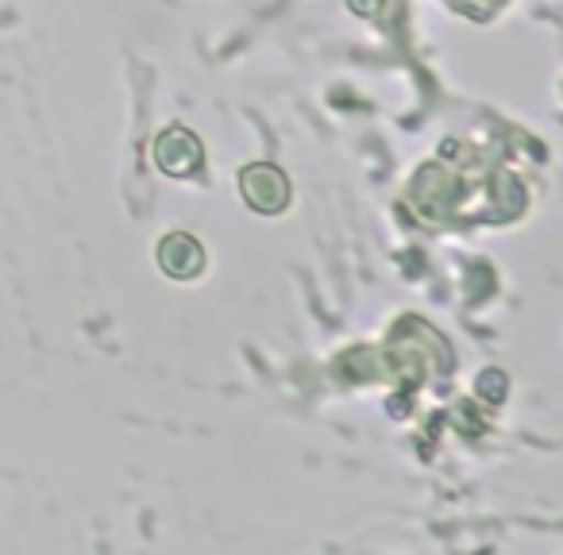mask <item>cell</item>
<instances>
[{"label":"cell","mask_w":563,"mask_h":555,"mask_svg":"<svg viewBox=\"0 0 563 555\" xmlns=\"http://www.w3.org/2000/svg\"><path fill=\"white\" fill-rule=\"evenodd\" d=\"M240 186H243V197H247L251 209L266 212V217L282 212L286 209V201H290V181H286V174L271 163L247 166L243 178H240Z\"/></svg>","instance_id":"obj_1"},{"label":"cell","mask_w":563,"mask_h":555,"mask_svg":"<svg viewBox=\"0 0 563 555\" xmlns=\"http://www.w3.org/2000/svg\"><path fill=\"white\" fill-rule=\"evenodd\" d=\"M155 163L170 178H186L201 166V140L189 127H166L155 140Z\"/></svg>","instance_id":"obj_2"},{"label":"cell","mask_w":563,"mask_h":555,"mask_svg":"<svg viewBox=\"0 0 563 555\" xmlns=\"http://www.w3.org/2000/svg\"><path fill=\"white\" fill-rule=\"evenodd\" d=\"M158 266H163L170 278H178V282H186V278H194V274H201L205 266V255H201V243L194 240V235H166L163 243H158Z\"/></svg>","instance_id":"obj_3"},{"label":"cell","mask_w":563,"mask_h":555,"mask_svg":"<svg viewBox=\"0 0 563 555\" xmlns=\"http://www.w3.org/2000/svg\"><path fill=\"white\" fill-rule=\"evenodd\" d=\"M386 0H352V9L355 12H363V16H375L378 9H383Z\"/></svg>","instance_id":"obj_4"}]
</instances>
